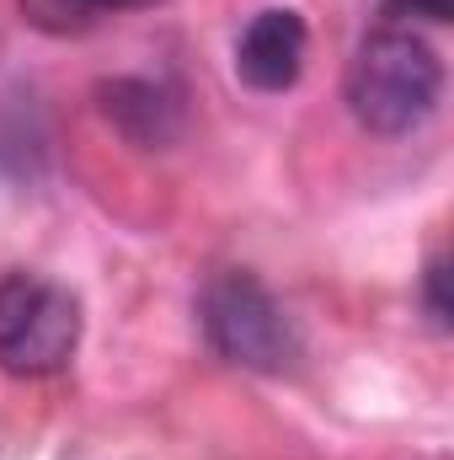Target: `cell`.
<instances>
[{
	"instance_id": "obj_1",
	"label": "cell",
	"mask_w": 454,
	"mask_h": 460,
	"mask_svg": "<svg viewBox=\"0 0 454 460\" xmlns=\"http://www.w3.org/2000/svg\"><path fill=\"white\" fill-rule=\"evenodd\" d=\"M439 92H444L439 54L401 22H380L347 65V102L369 134H412L439 108Z\"/></svg>"
},
{
	"instance_id": "obj_2",
	"label": "cell",
	"mask_w": 454,
	"mask_h": 460,
	"mask_svg": "<svg viewBox=\"0 0 454 460\" xmlns=\"http://www.w3.org/2000/svg\"><path fill=\"white\" fill-rule=\"evenodd\" d=\"M81 343V305L70 289L11 273L0 279V364L11 375H48Z\"/></svg>"
},
{
	"instance_id": "obj_3",
	"label": "cell",
	"mask_w": 454,
	"mask_h": 460,
	"mask_svg": "<svg viewBox=\"0 0 454 460\" xmlns=\"http://www.w3.org/2000/svg\"><path fill=\"white\" fill-rule=\"evenodd\" d=\"M204 332L220 358L246 364V369H289L300 358L294 327L284 316V305L251 279V273H220L204 289Z\"/></svg>"
},
{
	"instance_id": "obj_4",
	"label": "cell",
	"mask_w": 454,
	"mask_h": 460,
	"mask_svg": "<svg viewBox=\"0 0 454 460\" xmlns=\"http://www.w3.org/2000/svg\"><path fill=\"white\" fill-rule=\"evenodd\" d=\"M305 49L310 32L300 11H257L235 43V75L251 92H289L305 70Z\"/></svg>"
},
{
	"instance_id": "obj_5",
	"label": "cell",
	"mask_w": 454,
	"mask_h": 460,
	"mask_svg": "<svg viewBox=\"0 0 454 460\" xmlns=\"http://www.w3.org/2000/svg\"><path fill=\"white\" fill-rule=\"evenodd\" d=\"M450 0H385V22H412V16H428V22H450Z\"/></svg>"
},
{
	"instance_id": "obj_6",
	"label": "cell",
	"mask_w": 454,
	"mask_h": 460,
	"mask_svg": "<svg viewBox=\"0 0 454 460\" xmlns=\"http://www.w3.org/2000/svg\"><path fill=\"white\" fill-rule=\"evenodd\" d=\"M428 311H433V322H439V327H450V300H444V262H433V268H428Z\"/></svg>"
},
{
	"instance_id": "obj_7",
	"label": "cell",
	"mask_w": 454,
	"mask_h": 460,
	"mask_svg": "<svg viewBox=\"0 0 454 460\" xmlns=\"http://www.w3.org/2000/svg\"><path fill=\"white\" fill-rule=\"evenodd\" d=\"M81 11H128V5H150V0H75Z\"/></svg>"
}]
</instances>
